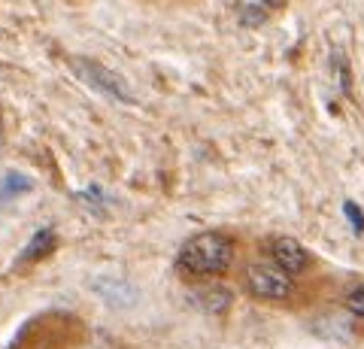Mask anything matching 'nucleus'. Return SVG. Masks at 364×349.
I'll return each instance as SVG.
<instances>
[{"label":"nucleus","instance_id":"nucleus-11","mask_svg":"<svg viewBox=\"0 0 364 349\" xmlns=\"http://www.w3.org/2000/svg\"><path fill=\"white\" fill-rule=\"evenodd\" d=\"M243 18H246V25H261V21L267 18V9L264 6H246Z\"/></svg>","mask_w":364,"mask_h":349},{"label":"nucleus","instance_id":"nucleus-3","mask_svg":"<svg viewBox=\"0 0 364 349\" xmlns=\"http://www.w3.org/2000/svg\"><path fill=\"white\" fill-rule=\"evenodd\" d=\"M73 70H76L79 80H85L91 88H97L100 95H107L112 100H124V104H131V100H134L131 92H128V85H124L112 70H107V67H100L95 61H85V58H76Z\"/></svg>","mask_w":364,"mask_h":349},{"label":"nucleus","instance_id":"nucleus-4","mask_svg":"<svg viewBox=\"0 0 364 349\" xmlns=\"http://www.w3.org/2000/svg\"><path fill=\"white\" fill-rule=\"evenodd\" d=\"M270 255H273V264H279L286 274H304L310 267V252L301 246V240L294 237H277L270 243Z\"/></svg>","mask_w":364,"mask_h":349},{"label":"nucleus","instance_id":"nucleus-6","mask_svg":"<svg viewBox=\"0 0 364 349\" xmlns=\"http://www.w3.org/2000/svg\"><path fill=\"white\" fill-rule=\"evenodd\" d=\"M55 249V234L49 231V228H43V231H37L33 237L28 240V246H25V252L18 255V264H33V262H40V258H46Z\"/></svg>","mask_w":364,"mask_h":349},{"label":"nucleus","instance_id":"nucleus-5","mask_svg":"<svg viewBox=\"0 0 364 349\" xmlns=\"http://www.w3.org/2000/svg\"><path fill=\"white\" fill-rule=\"evenodd\" d=\"M191 301H195L203 313H225L231 307V291L225 286H200L195 295H191Z\"/></svg>","mask_w":364,"mask_h":349},{"label":"nucleus","instance_id":"nucleus-8","mask_svg":"<svg viewBox=\"0 0 364 349\" xmlns=\"http://www.w3.org/2000/svg\"><path fill=\"white\" fill-rule=\"evenodd\" d=\"M31 188V183L25 176H18V173H6L4 176V183H0V200H13V198H18L21 191H28Z\"/></svg>","mask_w":364,"mask_h":349},{"label":"nucleus","instance_id":"nucleus-1","mask_svg":"<svg viewBox=\"0 0 364 349\" xmlns=\"http://www.w3.org/2000/svg\"><path fill=\"white\" fill-rule=\"evenodd\" d=\"M234 262V243L225 234H198L179 249V267L188 276H215Z\"/></svg>","mask_w":364,"mask_h":349},{"label":"nucleus","instance_id":"nucleus-7","mask_svg":"<svg viewBox=\"0 0 364 349\" xmlns=\"http://www.w3.org/2000/svg\"><path fill=\"white\" fill-rule=\"evenodd\" d=\"M97 291H100V295H104L107 301L116 304V307H119V304H122V307H128V304L136 301V291H134L128 283H122V279H100Z\"/></svg>","mask_w":364,"mask_h":349},{"label":"nucleus","instance_id":"nucleus-12","mask_svg":"<svg viewBox=\"0 0 364 349\" xmlns=\"http://www.w3.org/2000/svg\"><path fill=\"white\" fill-rule=\"evenodd\" d=\"M255 4L267 9V6H279V4H282V0H255Z\"/></svg>","mask_w":364,"mask_h":349},{"label":"nucleus","instance_id":"nucleus-9","mask_svg":"<svg viewBox=\"0 0 364 349\" xmlns=\"http://www.w3.org/2000/svg\"><path fill=\"white\" fill-rule=\"evenodd\" d=\"M346 310L364 319V286H355V289H352L349 295H346Z\"/></svg>","mask_w":364,"mask_h":349},{"label":"nucleus","instance_id":"nucleus-2","mask_svg":"<svg viewBox=\"0 0 364 349\" xmlns=\"http://www.w3.org/2000/svg\"><path fill=\"white\" fill-rule=\"evenodd\" d=\"M246 289L261 301H286L291 298L294 283H291V274H286L279 264L252 262L246 264Z\"/></svg>","mask_w":364,"mask_h":349},{"label":"nucleus","instance_id":"nucleus-10","mask_svg":"<svg viewBox=\"0 0 364 349\" xmlns=\"http://www.w3.org/2000/svg\"><path fill=\"white\" fill-rule=\"evenodd\" d=\"M343 210H346V219L352 222V228H355V234H361V231H364V216H361V210H358L355 204H352V200H349V204H346Z\"/></svg>","mask_w":364,"mask_h":349}]
</instances>
